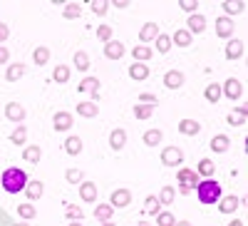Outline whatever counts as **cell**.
<instances>
[{"instance_id":"obj_1","label":"cell","mask_w":248,"mask_h":226,"mask_svg":"<svg viewBox=\"0 0 248 226\" xmlns=\"http://www.w3.org/2000/svg\"><path fill=\"white\" fill-rule=\"evenodd\" d=\"M28 174L23 169H17V167H10L3 172V177H0V184H3V189L8 194H20V192H25L28 187Z\"/></svg>"},{"instance_id":"obj_2","label":"cell","mask_w":248,"mask_h":226,"mask_svg":"<svg viewBox=\"0 0 248 226\" xmlns=\"http://www.w3.org/2000/svg\"><path fill=\"white\" fill-rule=\"evenodd\" d=\"M196 199L201 204H218L221 199V184L214 179H203L196 184Z\"/></svg>"},{"instance_id":"obj_3","label":"cell","mask_w":248,"mask_h":226,"mask_svg":"<svg viewBox=\"0 0 248 226\" xmlns=\"http://www.w3.org/2000/svg\"><path fill=\"white\" fill-rule=\"evenodd\" d=\"M176 181H179V192L181 194H189L191 189H196V184L201 181V177L194 169H189V167H181L179 174H176Z\"/></svg>"},{"instance_id":"obj_4","label":"cell","mask_w":248,"mask_h":226,"mask_svg":"<svg viewBox=\"0 0 248 226\" xmlns=\"http://www.w3.org/2000/svg\"><path fill=\"white\" fill-rule=\"evenodd\" d=\"M221 95H226L231 102H236V99L243 95V85H241L236 77H229V80L223 82V87H221Z\"/></svg>"},{"instance_id":"obj_5","label":"cell","mask_w":248,"mask_h":226,"mask_svg":"<svg viewBox=\"0 0 248 226\" xmlns=\"http://www.w3.org/2000/svg\"><path fill=\"white\" fill-rule=\"evenodd\" d=\"M184 161V154L179 147H164L161 149V164H167V167H179Z\"/></svg>"},{"instance_id":"obj_6","label":"cell","mask_w":248,"mask_h":226,"mask_svg":"<svg viewBox=\"0 0 248 226\" xmlns=\"http://www.w3.org/2000/svg\"><path fill=\"white\" fill-rule=\"evenodd\" d=\"M129 201H132L129 189H114L112 196H109V207L112 209H124V207H129Z\"/></svg>"},{"instance_id":"obj_7","label":"cell","mask_w":248,"mask_h":226,"mask_svg":"<svg viewBox=\"0 0 248 226\" xmlns=\"http://www.w3.org/2000/svg\"><path fill=\"white\" fill-rule=\"evenodd\" d=\"M233 28H236L233 17H226V15H221V17L216 20V35H218V37H223V40L233 35Z\"/></svg>"},{"instance_id":"obj_8","label":"cell","mask_w":248,"mask_h":226,"mask_svg":"<svg viewBox=\"0 0 248 226\" xmlns=\"http://www.w3.org/2000/svg\"><path fill=\"white\" fill-rule=\"evenodd\" d=\"M186 30H189L191 35L203 32V30H206V17H203V15H199V13L189 15V20H186Z\"/></svg>"},{"instance_id":"obj_9","label":"cell","mask_w":248,"mask_h":226,"mask_svg":"<svg viewBox=\"0 0 248 226\" xmlns=\"http://www.w3.org/2000/svg\"><path fill=\"white\" fill-rule=\"evenodd\" d=\"M52 127H55V132H67L72 127V114L70 112H57L52 117Z\"/></svg>"},{"instance_id":"obj_10","label":"cell","mask_w":248,"mask_h":226,"mask_svg":"<svg viewBox=\"0 0 248 226\" xmlns=\"http://www.w3.org/2000/svg\"><path fill=\"white\" fill-rule=\"evenodd\" d=\"M159 37V25L156 23H144L141 30H139V40L141 43H154Z\"/></svg>"},{"instance_id":"obj_11","label":"cell","mask_w":248,"mask_h":226,"mask_svg":"<svg viewBox=\"0 0 248 226\" xmlns=\"http://www.w3.org/2000/svg\"><path fill=\"white\" fill-rule=\"evenodd\" d=\"M79 196H82V201L94 204L97 201V187H94V181H82L79 184Z\"/></svg>"},{"instance_id":"obj_12","label":"cell","mask_w":248,"mask_h":226,"mask_svg":"<svg viewBox=\"0 0 248 226\" xmlns=\"http://www.w3.org/2000/svg\"><path fill=\"white\" fill-rule=\"evenodd\" d=\"M124 55V45L119 43V40H109V43H105V57L107 60H119Z\"/></svg>"},{"instance_id":"obj_13","label":"cell","mask_w":248,"mask_h":226,"mask_svg":"<svg viewBox=\"0 0 248 226\" xmlns=\"http://www.w3.org/2000/svg\"><path fill=\"white\" fill-rule=\"evenodd\" d=\"M238 207H241L238 196H223V199H218V211L221 214H233Z\"/></svg>"},{"instance_id":"obj_14","label":"cell","mask_w":248,"mask_h":226,"mask_svg":"<svg viewBox=\"0 0 248 226\" xmlns=\"http://www.w3.org/2000/svg\"><path fill=\"white\" fill-rule=\"evenodd\" d=\"M5 117H8L10 122H23V119H25L23 105H17V102H8V105H5Z\"/></svg>"},{"instance_id":"obj_15","label":"cell","mask_w":248,"mask_h":226,"mask_svg":"<svg viewBox=\"0 0 248 226\" xmlns=\"http://www.w3.org/2000/svg\"><path fill=\"white\" fill-rule=\"evenodd\" d=\"M179 132L186 134V137H196L201 132V125H199L196 119H181L179 122Z\"/></svg>"},{"instance_id":"obj_16","label":"cell","mask_w":248,"mask_h":226,"mask_svg":"<svg viewBox=\"0 0 248 226\" xmlns=\"http://www.w3.org/2000/svg\"><path fill=\"white\" fill-rule=\"evenodd\" d=\"M164 85H167L169 90H179L184 85V75L179 70H169L167 75H164Z\"/></svg>"},{"instance_id":"obj_17","label":"cell","mask_w":248,"mask_h":226,"mask_svg":"<svg viewBox=\"0 0 248 226\" xmlns=\"http://www.w3.org/2000/svg\"><path fill=\"white\" fill-rule=\"evenodd\" d=\"M223 55H226V60H238L243 55V43H241V40H231V43H226Z\"/></svg>"},{"instance_id":"obj_18","label":"cell","mask_w":248,"mask_h":226,"mask_svg":"<svg viewBox=\"0 0 248 226\" xmlns=\"http://www.w3.org/2000/svg\"><path fill=\"white\" fill-rule=\"evenodd\" d=\"M196 174L203 177V179H214V174H216V164H214L211 159H201V161H199V167H196Z\"/></svg>"},{"instance_id":"obj_19","label":"cell","mask_w":248,"mask_h":226,"mask_svg":"<svg viewBox=\"0 0 248 226\" xmlns=\"http://www.w3.org/2000/svg\"><path fill=\"white\" fill-rule=\"evenodd\" d=\"M77 114H79V117H87V119L97 117V114H99L97 102H79V105H77Z\"/></svg>"},{"instance_id":"obj_20","label":"cell","mask_w":248,"mask_h":226,"mask_svg":"<svg viewBox=\"0 0 248 226\" xmlns=\"http://www.w3.org/2000/svg\"><path fill=\"white\" fill-rule=\"evenodd\" d=\"M112 216H114V209L109 207V204H97L94 207V219L97 221L107 224V221H112Z\"/></svg>"},{"instance_id":"obj_21","label":"cell","mask_w":248,"mask_h":226,"mask_svg":"<svg viewBox=\"0 0 248 226\" xmlns=\"http://www.w3.org/2000/svg\"><path fill=\"white\" fill-rule=\"evenodd\" d=\"M124 145H127V132H124V129H112V134H109V147H112L114 152H119Z\"/></svg>"},{"instance_id":"obj_22","label":"cell","mask_w":248,"mask_h":226,"mask_svg":"<svg viewBox=\"0 0 248 226\" xmlns=\"http://www.w3.org/2000/svg\"><path fill=\"white\" fill-rule=\"evenodd\" d=\"M174 45H179V48H189L191 43H194V35L186 30V28H181V30H176L174 32V40H171Z\"/></svg>"},{"instance_id":"obj_23","label":"cell","mask_w":248,"mask_h":226,"mask_svg":"<svg viewBox=\"0 0 248 226\" xmlns=\"http://www.w3.org/2000/svg\"><path fill=\"white\" fill-rule=\"evenodd\" d=\"M129 77L134 82H144V80L149 77V67L141 65V63H134V65H129Z\"/></svg>"},{"instance_id":"obj_24","label":"cell","mask_w":248,"mask_h":226,"mask_svg":"<svg viewBox=\"0 0 248 226\" xmlns=\"http://www.w3.org/2000/svg\"><path fill=\"white\" fill-rule=\"evenodd\" d=\"M229 147H231V139L226 137V134H216V137L211 139V149H214L216 154H223V152H229Z\"/></svg>"},{"instance_id":"obj_25","label":"cell","mask_w":248,"mask_h":226,"mask_svg":"<svg viewBox=\"0 0 248 226\" xmlns=\"http://www.w3.org/2000/svg\"><path fill=\"white\" fill-rule=\"evenodd\" d=\"M45 187H43V181H28V187H25V194H28V201H37L40 196H43Z\"/></svg>"},{"instance_id":"obj_26","label":"cell","mask_w":248,"mask_h":226,"mask_svg":"<svg viewBox=\"0 0 248 226\" xmlns=\"http://www.w3.org/2000/svg\"><path fill=\"white\" fill-rule=\"evenodd\" d=\"M79 92H92L94 95V102H97V90H99V80L97 77H85L79 82V87H77Z\"/></svg>"},{"instance_id":"obj_27","label":"cell","mask_w":248,"mask_h":226,"mask_svg":"<svg viewBox=\"0 0 248 226\" xmlns=\"http://www.w3.org/2000/svg\"><path fill=\"white\" fill-rule=\"evenodd\" d=\"M152 55H154V52H152V48H149V45H137V48L132 50V57H134V60H139L141 65L147 63V60H152Z\"/></svg>"},{"instance_id":"obj_28","label":"cell","mask_w":248,"mask_h":226,"mask_svg":"<svg viewBox=\"0 0 248 226\" xmlns=\"http://www.w3.org/2000/svg\"><path fill=\"white\" fill-rule=\"evenodd\" d=\"M40 157H43V152H40V147H37V145H30V147H25V149H23V159H25L28 164H37V161H40Z\"/></svg>"},{"instance_id":"obj_29","label":"cell","mask_w":248,"mask_h":226,"mask_svg":"<svg viewBox=\"0 0 248 226\" xmlns=\"http://www.w3.org/2000/svg\"><path fill=\"white\" fill-rule=\"evenodd\" d=\"M25 75V65H20V63H13L8 70H5V80L8 82H15V80H20Z\"/></svg>"},{"instance_id":"obj_30","label":"cell","mask_w":248,"mask_h":226,"mask_svg":"<svg viewBox=\"0 0 248 226\" xmlns=\"http://www.w3.org/2000/svg\"><path fill=\"white\" fill-rule=\"evenodd\" d=\"M141 139H144V145H147V147H159L161 145V132L159 129H147Z\"/></svg>"},{"instance_id":"obj_31","label":"cell","mask_w":248,"mask_h":226,"mask_svg":"<svg viewBox=\"0 0 248 226\" xmlns=\"http://www.w3.org/2000/svg\"><path fill=\"white\" fill-rule=\"evenodd\" d=\"M65 152L72 154V157L79 154V152H82V139H79V137H67V139H65Z\"/></svg>"},{"instance_id":"obj_32","label":"cell","mask_w":248,"mask_h":226,"mask_svg":"<svg viewBox=\"0 0 248 226\" xmlns=\"http://www.w3.org/2000/svg\"><path fill=\"white\" fill-rule=\"evenodd\" d=\"M17 214L23 216L25 221H32V219L37 216V211H35V204H30V201H25V204H20V207H17Z\"/></svg>"},{"instance_id":"obj_33","label":"cell","mask_w":248,"mask_h":226,"mask_svg":"<svg viewBox=\"0 0 248 226\" xmlns=\"http://www.w3.org/2000/svg\"><path fill=\"white\" fill-rule=\"evenodd\" d=\"M223 10H226V17L238 15V13H243V3L241 0H223Z\"/></svg>"},{"instance_id":"obj_34","label":"cell","mask_w":248,"mask_h":226,"mask_svg":"<svg viewBox=\"0 0 248 226\" xmlns=\"http://www.w3.org/2000/svg\"><path fill=\"white\" fill-rule=\"evenodd\" d=\"M226 122H229L231 127H241L243 122H246V107H238V110H236V114L231 112L229 117H226Z\"/></svg>"},{"instance_id":"obj_35","label":"cell","mask_w":248,"mask_h":226,"mask_svg":"<svg viewBox=\"0 0 248 226\" xmlns=\"http://www.w3.org/2000/svg\"><path fill=\"white\" fill-rule=\"evenodd\" d=\"M203 97L209 99V102H218V99H221V85H216V82H211V85L203 90Z\"/></svg>"},{"instance_id":"obj_36","label":"cell","mask_w":248,"mask_h":226,"mask_svg":"<svg viewBox=\"0 0 248 226\" xmlns=\"http://www.w3.org/2000/svg\"><path fill=\"white\" fill-rule=\"evenodd\" d=\"M144 214H161V204L156 196H147V204H144Z\"/></svg>"},{"instance_id":"obj_37","label":"cell","mask_w":248,"mask_h":226,"mask_svg":"<svg viewBox=\"0 0 248 226\" xmlns=\"http://www.w3.org/2000/svg\"><path fill=\"white\" fill-rule=\"evenodd\" d=\"M52 80L60 82V85H62V82H67V80H70V67H67V65H57L55 72H52Z\"/></svg>"},{"instance_id":"obj_38","label":"cell","mask_w":248,"mask_h":226,"mask_svg":"<svg viewBox=\"0 0 248 226\" xmlns=\"http://www.w3.org/2000/svg\"><path fill=\"white\" fill-rule=\"evenodd\" d=\"M75 67L85 72V70L90 67V55H87V52H82V50H79V52H75Z\"/></svg>"},{"instance_id":"obj_39","label":"cell","mask_w":248,"mask_h":226,"mask_svg":"<svg viewBox=\"0 0 248 226\" xmlns=\"http://www.w3.org/2000/svg\"><path fill=\"white\" fill-rule=\"evenodd\" d=\"M32 60H35V65H45L47 60H50V50H47V48H35Z\"/></svg>"},{"instance_id":"obj_40","label":"cell","mask_w":248,"mask_h":226,"mask_svg":"<svg viewBox=\"0 0 248 226\" xmlns=\"http://www.w3.org/2000/svg\"><path fill=\"white\" fill-rule=\"evenodd\" d=\"M25 139H28V129H25L23 125H20V127L10 134V142H13V145H25Z\"/></svg>"},{"instance_id":"obj_41","label":"cell","mask_w":248,"mask_h":226,"mask_svg":"<svg viewBox=\"0 0 248 226\" xmlns=\"http://www.w3.org/2000/svg\"><path fill=\"white\" fill-rule=\"evenodd\" d=\"M174 196H176L174 187H164V189H161V194H159L156 199H159V204H174Z\"/></svg>"},{"instance_id":"obj_42","label":"cell","mask_w":248,"mask_h":226,"mask_svg":"<svg viewBox=\"0 0 248 226\" xmlns=\"http://www.w3.org/2000/svg\"><path fill=\"white\" fill-rule=\"evenodd\" d=\"M154 114V107H147V105H134V117L137 119H149Z\"/></svg>"},{"instance_id":"obj_43","label":"cell","mask_w":248,"mask_h":226,"mask_svg":"<svg viewBox=\"0 0 248 226\" xmlns=\"http://www.w3.org/2000/svg\"><path fill=\"white\" fill-rule=\"evenodd\" d=\"M174 224H176V219H174L171 211H161V214H156V226H174Z\"/></svg>"},{"instance_id":"obj_44","label":"cell","mask_w":248,"mask_h":226,"mask_svg":"<svg viewBox=\"0 0 248 226\" xmlns=\"http://www.w3.org/2000/svg\"><path fill=\"white\" fill-rule=\"evenodd\" d=\"M156 50H159V52H169V50H171V37L159 32V37H156Z\"/></svg>"},{"instance_id":"obj_45","label":"cell","mask_w":248,"mask_h":226,"mask_svg":"<svg viewBox=\"0 0 248 226\" xmlns=\"http://www.w3.org/2000/svg\"><path fill=\"white\" fill-rule=\"evenodd\" d=\"M156 95H149V92H141L139 95V105H147V107H156Z\"/></svg>"},{"instance_id":"obj_46","label":"cell","mask_w":248,"mask_h":226,"mask_svg":"<svg viewBox=\"0 0 248 226\" xmlns=\"http://www.w3.org/2000/svg\"><path fill=\"white\" fill-rule=\"evenodd\" d=\"M179 8H181L184 13H189V15H194V13L199 10V3H196V0H181V3H179Z\"/></svg>"},{"instance_id":"obj_47","label":"cell","mask_w":248,"mask_h":226,"mask_svg":"<svg viewBox=\"0 0 248 226\" xmlns=\"http://www.w3.org/2000/svg\"><path fill=\"white\" fill-rule=\"evenodd\" d=\"M107 10H109L107 0H94V3H92V13H94V15H105Z\"/></svg>"},{"instance_id":"obj_48","label":"cell","mask_w":248,"mask_h":226,"mask_svg":"<svg viewBox=\"0 0 248 226\" xmlns=\"http://www.w3.org/2000/svg\"><path fill=\"white\" fill-rule=\"evenodd\" d=\"M97 37L102 40V43H109V40H112V28L109 25H99L97 28Z\"/></svg>"},{"instance_id":"obj_49","label":"cell","mask_w":248,"mask_h":226,"mask_svg":"<svg viewBox=\"0 0 248 226\" xmlns=\"http://www.w3.org/2000/svg\"><path fill=\"white\" fill-rule=\"evenodd\" d=\"M79 15H82V8H79L77 3H67V5H65V17L72 20V17H79Z\"/></svg>"},{"instance_id":"obj_50","label":"cell","mask_w":248,"mask_h":226,"mask_svg":"<svg viewBox=\"0 0 248 226\" xmlns=\"http://www.w3.org/2000/svg\"><path fill=\"white\" fill-rule=\"evenodd\" d=\"M65 214H67V219H82V209L79 207H72V204H67V207H65Z\"/></svg>"},{"instance_id":"obj_51","label":"cell","mask_w":248,"mask_h":226,"mask_svg":"<svg viewBox=\"0 0 248 226\" xmlns=\"http://www.w3.org/2000/svg\"><path fill=\"white\" fill-rule=\"evenodd\" d=\"M65 179H67L70 184H77V181H82V172H79V169H67V172H65Z\"/></svg>"},{"instance_id":"obj_52","label":"cell","mask_w":248,"mask_h":226,"mask_svg":"<svg viewBox=\"0 0 248 226\" xmlns=\"http://www.w3.org/2000/svg\"><path fill=\"white\" fill-rule=\"evenodd\" d=\"M8 35H10L8 25H5V23H0V43H5V40H8Z\"/></svg>"},{"instance_id":"obj_53","label":"cell","mask_w":248,"mask_h":226,"mask_svg":"<svg viewBox=\"0 0 248 226\" xmlns=\"http://www.w3.org/2000/svg\"><path fill=\"white\" fill-rule=\"evenodd\" d=\"M8 60H10V52H8V48H3V45H0V65H3V63H8Z\"/></svg>"},{"instance_id":"obj_54","label":"cell","mask_w":248,"mask_h":226,"mask_svg":"<svg viewBox=\"0 0 248 226\" xmlns=\"http://www.w3.org/2000/svg\"><path fill=\"white\" fill-rule=\"evenodd\" d=\"M129 5V0H114V8H119V10H124Z\"/></svg>"},{"instance_id":"obj_55","label":"cell","mask_w":248,"mask_h":226,"mask_svg":"<svg viewBox=\"0 0 248 226\" xmlns=\"http://www.w3.org/2000/svg\"><path fill=\"white\" fill-rule=\"evenodd\" d=\"M226 226H243V221H238V219H233V221H229Z\"/></svg>"},{"instance_id":"obj_56","label":"cell","mask_w":248,"mask_h":226,"mask_svg":"<svg viewBox=\"0 0 248 226\" xmlns=\"http://www.w3.org/2000/svg\"><path fill=\"white\" fill-rule=\"evenodd\" d=\"M174 226H191V221H176Z\"/></svg>"},{"instance_id":"obj_57","label":"cell","mask_w":248,"mask_h":226,"mask_svg":"<svg viewBox=\"0 0 248 226\" xmlns=\"http://www.w3.org/2000/svg\"><path fill=\"white\" fill-rule=\"evenodd\" d=\"M139 226H154L152 221H139Z\"/></svg>"},{"instance_id":"obj_58","label":"cell","mask_w":248,"mask_h":226,"mask_svg":"<svg viewBox=\"0 0 248 226\" xmlns=\"http://www.w3.org/2000/svg\"><path fill=\"white\" fill-rule=\"evenodd\" d=\"M67 226H82V224H79V221H70Z\"/></svg>"},{"instance_id":"obj_59","label":"cell","mask_w":248,"mask_h":226,"mask_svg":"<svg viewBox=\"0 0 248 226\" xmlns=\"http://www.w3.org/2000/svg\"><path fill=\"white\" fill-rule=\"evenodd\" d=\"M13 226H30V224H25V221H23V224H13Z\"/></svg>"},{"instance_id":"obj_60","label":"cell","mask_w":248,"mask_h":226,"mask_svg":"<svg viewBox=\"0 0 248 226\" xmlns=\"http://www.w3.org/2000/svg\"><path fill=\"white\" fill-rule=\"evenodd\" d=\"M102 226H114V224H112V221H107V224H102Z\"/></svg>"}]
</instances>
